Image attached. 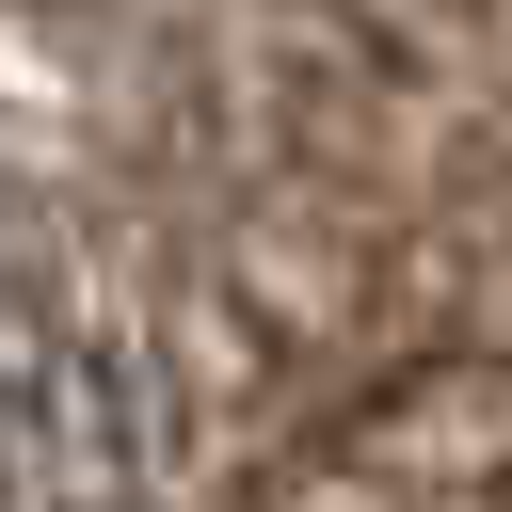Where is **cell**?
Returning <instances> with one entry per match:
<instances>
[]
</instances>
